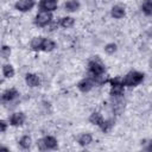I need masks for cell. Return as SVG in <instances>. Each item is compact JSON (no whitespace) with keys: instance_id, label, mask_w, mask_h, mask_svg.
<instances>
[{"instance_id":"cell-1","label":"cell","mask_w":152,"mask_h":152,"mask_svg":"<svg viewBox=\"0 0 152 152\" xmlns=\"http://www.w3.org/2000/svg\"><path fill=\"white\" fill-rule=\"evenodd\" d=\"M144 74L139 72V71H129L124 78H122V83L126 87H135L138 84H140L144 81Z\"/></svg>"},{"instance_id":"cell-2","label":"cell","mask_w":152,"mask_h":152,"mask_svg":"<svg viewBox=\"0 0 152 152\" xmlns=\"http://www.w3.org/2000/svg\"><path fill=\"white\" fill-rule=\"evenodd\" d=\"M89 66V72L93 75L94 78H100L104 74V65L99 61V59H93L88 64Z\"/></svg>"},{"instance_id":"cell-3","label":"cell","mask_w":152,"mask_h":152,"mask_svg":"<svg viewBox=\"0 0 152 152\" xmlns=\"http://www.w3.org/2000/svg\"><path fill=\"white\" fill-rule=\"evenodd\" d=\"M109 83L112 86L110 88V95L112 96H121L124 94V83H122V80L115 77V78H112L109 80Z\"/></svg>"},{"instance_id":"cell-4","label":"cell","mask_w":152,"mask_h":152,"mask_svg":"<svg viewBox=\"0 0 152 152\" xmlns=\"http://www.w3.org/2000/svg\"><path fill=\"white\" fill-rule=\"evenodd\" d=\"M52 19V14L49 12V11H40L37 15H36V19H34V23L36 25L38 26H46Z\"/></svg>"},{"instance_id":"cell-5","label":"cell","mask_w":152,"mask_h":152,"mask_svg":"<svg viewBox=\"0 0 152 152\" xmlns=\"http://www.w3.org/2000/svg\"><path fill=\"white\" fill-rule=\"evenodd\" d=\"M33 6H34V0H19V1H17L15 5H14L15 10H18V11H20V12L30 11Z\"/></svg>"},{"instance_id":"cell-6","label":"cell","mask_w":152,"mask_h":152,"mask_svg":"<svg viewBox=\"0 0 152 152\" xmlns=\"http://www.w3.org/2000/svg\"><path fill=\"white\" fill-rule=\"evenodd\" d=\"M25 114L24 113H21V112H19V113H14V114H12V116L10 118V124L12 125V126H20V125H23L24 122H25Z\"/></svg>"},{"instance_id":"cell-7","label":"cell","mask_w":152,"mask_h":152,"mask_svg":"<svg viewBox=\"0 0 152 152\" xmlns=\"http://www.w3.org/2000/svg\"><path fill=\"white\" fill-rule=\"evenodd\" d=\"M39 7L43 11H53L57 8V0H40Z\"/></svg>"},{"instance_id":"cell-8","label":"cell","mask_w":152,"mask_h":152,"mask_svg":"<svg viewBox=\"0 0 152 152\" xmlns=\"http://www.w3.org/2000/svg\"><path fill=\"white\" fill-rule=\"evenodd\" d=\"M93 87H94V82H93L91 78H84V80L80 81L78 84H77V88H78L82 93H87V91L91 90Z\"/></svg>"},{"instance_id":"cell-9","label":"cell","mask_w":152,"mask_h":152,"mask_svg":"<svg viewBox=\"0 0 152 152\" xmlns=\"http://www.w3.org/2000/svg\"><path fill=\"white\" fill-rule=\"evenodd\" d=\"M18 91L14 89V88H11V89H7L2 93V96H1V100L4 102H10V101H13L17 96H18Z\"/></svg>"},{"instance_id":"cell-10","label":"cell","mask_w":152,"mask_h":152,"mask_svg":"<svg viewBox=\"0 0 152 152\" xmlns=\"http://www.w3.org/2000/svg\"><path fill=\"white\" fill-rule=\"evenodd\" d=\"M89 121H90L93 125L99 126L100 128H101V127L103 126V124H104V120H103L102 115H101L99 112H94V113H91V115L89 116Z\"/></svg>"},{"instance_id":"cell-11","label":"cell","mask_w":152,"mask_h":152,"mask_svg":"<svg viewBox=\"0 0 152 152\" xmlns=\"http://www.w3.org/2000/svg\"><path fill=\"white\" fill-rule=\"evenodd\" d=\"M43 142H44L45 150H55V148H57V146H58L56 138H53V137H51V135H48V137L43 138Z\"/></svg>"},{"instance_id":"cell-12","label":"cell","mask_w":152,"mask_h":152,"mask_svg":"<svg viewBox=\"0 0 152 152\" xmlns=\"http://www.w3.org/2000/svg\"><path fill=\"white\" fill-rule=\"evenodd\" d=\"M125 14H126V12H125V7L124 6H121V5L113 6V8H112V17L113 18L121 19V18L125 17Z\"/></svg>"},{"instance_id":"cell-13","label":"cell","mask_w":152,"mask_h":152,"mask_svg":"<svg viewBox=\"0 0 152 152\" xmlns=\"http://www.w3.org/2000/svg\"><path fill=\"white\" fill-rule=\"evenodd\" d=\"M25 82L28 87H38L39 83H40L39 77L36 74H27L25 76Z\"/></svg>"},{"instance_id":"cell-14","label":"cell","mask_w":152,"mask_h":152,"mask_svg":"<svg viewBox=\"0 0 152 152\" xmlns=\"http://www.w3.org/2000/svg\"><path fill=\"white\" fill-rule=\"evenodd\" d=\"M64 8L68 12H75L80 8V2L77 0H69L64 4Z\"/></svg>"},{"instance_id":"cell-15","label":"cell","mask_w":152,"mask_h":152,"mask_svg":"<svg viewBox=\"0 0 152 152\" xmlns=\"http://www.w3.org/2000/svg\"><path fill=\"white\" fill-rule=\"evenodd\" d=\"M55 48H56V44H55L53 40H51V39H43V44H42V50L43 51L49 52V51H52Z\"/></svg>"},{"instance_id":"cell-16","label":"cell","mask_w":152,"mask_h":152,"mask_svg":"<svg viewBox=\"0 0 152 152\" xmlns=\"http://www.w3.org/2000/svg\"><path fill=\"white\" fill-rule=\"evenodd\" d=\"M43 39H44L43 37H36V38H33L32 42H31V48H32V50H34V51H39V50H42Z\"/></svg>"},{"instance_id":"cell-17","label":"cell","mask_w":152,"mask_h":152,"mask_svg":"<svg viewBox=\"0 0 152 152\" xmlns=\"http://www.w3.org/2000/svg\"><path fill=\"white\" fill-rule=\"evenodd\" d=\"M74 24H75V20H74V18H71V17H64V18H62L61 21H59V25H61L62 27H64V28H69V27H71Z\"/></svg>"},{"instance_id":"cell-18","label":"cell","mask_w":152,"mask_h":152,"mask_svg":"<svg viewBox=\"0 0 152 152\" xmlns=\"http://www.w3.org/2000/svg\"><path fill=\"white\" fill-rule=\"evenodd\" d=\"M91 140H93L91 135L88 134V133H84V134H82V135L78 138V144H80L81 146H86V145H89V144L91 142Z\"/></svg>"},{"instance_id":"cell-19","label":"cell","mask_w":152,"mask_h":152,"mask_svg":"<svg viewBox=\"0 0 152 152\" xmlns=\"http://www.w3.org/2000/svg\"><path fill=\"white\" fill-rule=\"evenodd\" d=\"M2 74L5 77H13L14 76V69L11 64H5L2 66Z\"/></svg>"},{"instance_id":"cell-20","label":"cell","mask_w":152,"mask_h":152,"mask_svg":"<svg viewBox=\"0 0 152 152\" xmlns=\"http://www.w3.org/2000/svg\"><path fill=\"white\" fill-rule=\"evenodd\" d=\"M141 10L146 15H152V0H146L142 4Z\"/></svg>"},{"instance_id":"cell-21","label":"cell","mask_w":152,"mask_h":152,"mask_svg":"<svg viewBox=\"0 0 152 152\" xmlns=\"http://www.w3.org/2000/svg\"><path fill=\"white\" fill-rule=\"evenodd\" d=\"M19 145H20L23 148H28L30 145H31V138H30L28 135L21 137V139L19 140Z\"/></svg>"},{"instance_id":"cell-22","label":"cell","mask_w":152,"mask_h":152,"mask_svg":"<svg viewBox=\"0 0 152 152\" xmlns=\"http://www.w3.org/2000/svg\"><path fill=\"white\" fill-rule=\"evenodd\" d=\"M104 51H106L107 53H109V55L114 53V52L116 51V44H114V43H109V44H107V45L104 46Z\"/></svg>"},{"instance_id":"cell-23","label":"cell","mask_w":152,"mask_h":152,"mask_svg":"<svg viewBox=\"0 0 152 152\" xmlns=\"http://www.w3.org/2000/svg\"><path fill=\"white\" fill-rule=\"evenodd\" d=\"M10 55H11V48L7 46V45H4L1 48V56H2V58L6 59V58L10 57Z\"/></svg>"},{"instance_id":"cell-24","label":"cell","mask_w":152,"mask_h":152,"mask_svg":"<svg viewBox=\"0 0 152 152\" xmlns=\"http://www.w3.org/2000/svg\"><path fill=\"white\" fill-rule=\"evenodd\" d=\"M112 126H113V121H112V120H107V121H104V124H103V126L101 127V129H102L103 132H108V131L112 128Z\"/></svg>"},{"instance_id":"cell-25","label":"cell","mask_w":152,"mask_h":152,"mask_svg":"<svg viewBox=\"0 0 152 152\" xmlns=\"http://www.w3.org/2000/svg\"><path fill=\"white\" fill-rule=\"evenodd\" d=\"M0 125H1V132H5L6 131V122L4 120L0 121Z\"/></svg>"},{"instance_id":"cell-26","label":"cell","mask_w":152,"mask_h":152,"mask_svg":"<svg viewBox=\"0 0 152 152\" xmlns=\"http://www.w3.org/2000/svg\"><path fill=\"white\" fill-rule=\"evenodd\" d=\"M145 150H146V151L152 152V140H150V141H148V145L145 147Z\"/></svg>"},{"instance_id":"cell-27","label":"cell","mask_w":152,"mask_h":152,"mask_svg":"<svg viewBox=\"0 0 152 152\" xmlns=\"http://www.w3.org/2000/svg\"><path fill=\"white\" fill-rule=\"evenodd\" d=\"M151 65H152V62H151Z\"/></svg>"}]
</instances>
